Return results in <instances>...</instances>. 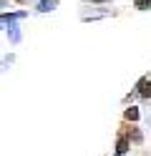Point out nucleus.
Wrapping results in <instances>:
<instances>
[{
	"instance_id": "nucleus-1",
	"label": "nucleus",
	"mask_w": 151,
	"mask_h": 156,
	"mask_svg": "<svg viewBox=\"0 0 151 156\" xmlns=\"http://www.w3.org/2000/svg\"><path fill=\"white\" fill-rule=\"evenodd\" d=\"M25 13H15V15H0V30H3V28H10L13 25L18 18H23Z\"/></svg>"
},
{
	"instance_id": "nucleus-3",
	"label": "nucleus",
	"mask_w": 151,
	"mask_h": 156,
	"mask_svg": "<svg viewBox=\"0 0 151 156\" xmlns=\"http://www.w3.org/2000/svg\"><path fill=\"white\" fill-rule=\"evenodd\" d=\"M56 5H58V0H40L38 10L40 13H48V10H56Z\"/></svg>"
},
{
	"instance_id": "nucleus-8",
	"label": "nucleus",
	"mask_w": 151,
	"mask_h": 156,
	"mask_svg": "<svg viewBox=\"0 0 151 156\" xmlns=\"http://www.w3.org/2000/svg\"><path fill=\"white\" fill-rule=\"evenodd\" d=\"M18 3H25V0H18Z\"/></svg>"
},
{
	"instance_id": "nucleus-7",
	"label": "nucleus",
	"mask_w": 151,
	"mask_h": 156,
	"mask_svg": "<svg viewBox=\"0 0 151 156\" xmlns=\"http://www.w3.org/2000/svg\"><path fill=\"white\" fill-rule=\"evenodd\" d=\"M136 8L138 10H146V8H151V0H136Z\"/></svg>"
},
{
	"instance_id": "nucleus-6",
	"label": "nucleus",
	"mask_w": 151,
	"mask_h": 156,
	"mask_svg": "<svg viewBox=\"0 0 151 156\" xmlns=\"http://www.w3.org/2000/svg\"><path fill=\"white\" fill-rule=\"evenodd\" d=\"M126 119H128V121H136V119H138V111L134 108V106H131V108H126Z\"/></svg>"
},
{
	"instance_id": "nucleus-5",
	"label": "nucleus",
	"mask_w": 151,
	"mask_h": 156,
	"mask_svg": "<svg viewBox=\"0 0 151 156\" xmlns=\"http://www.w3.org/2000/svg\"><path fill=\"white\" fill-rule=\"evenodd\" d=\"M126 151H128V139H118V154L124 156Z\"/></svg>"
},
{
	"instance_id": "nucleus-2",
	"label": "nucleus",
	"mask_w": 151,
	"mask_h": 156,
	"mask_svg": "<svg viewBox=\"0 0 151 156\" xmlns=\"http://www.w3.org/2000/svg\"><path fill=\"white\" fill-rule=\"evenodd\" d=\"M138 93L144 96V98H151V81L149 78H144V81L138 83Z\"/></svg>"
},
{
	"instance_id": "nucleus-4",
	"label": "nucleus",
	"mask_w": 151,
	"mask_h": 156,
	"mask_svg": "<svg viewBox=\"0 0 151 156\" xmlns=\"http://www.w3.org/2000/svg\"><path fill=\"white\" fill-rule=\"evenodd\" d=\"M8 35H10V41H13V43H18V41H20V30H18V25H15V23L10 25V30H8Z\"/></svg>"
},
{
	"instance_id": "nucleus-9",
	"label": "nucleus",
	"mask_w": 151,
	"mask_h": 156,
	"mask_svg": "<svg viewBox=\"0 0 151 156\" xmlns=\"http://www.w3.org/2000/svg\"><path fill=\"white\" fill-rule=\"evenodd\" d=\"M118 156H121V154H118Z\"/></svg>"
}]
</instances>
